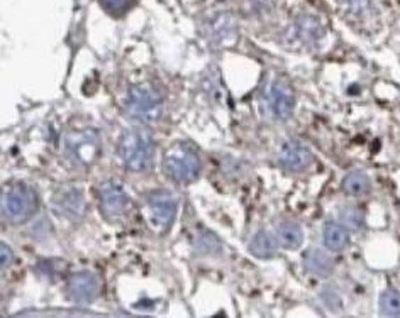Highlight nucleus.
Segmentation results:
<instances>
[{
  "label": "nucleus",
  "mask_w": 400,
  "mask_h": 318,
  "mask_svg": "<svg viewBox=\"0 0 400 318\" xmlns=\"http://www.w3.org/2000/svg\"><path fill=\"white\" fill-rule=\"evenodd\" d=\"M119 156L131 173H146L154 158L153 136L141 127L126 130L119 139Z\"/></svg>",
  "instance_id": "nucleus-1"
},
{
  "label": "nucleus",
  "mask_w": 400,
  "mask_h": 318,
  "mask_svg": "<svg viewBox=\"0 0 400 318\" xmlns=\"http://www.w3.org/2000/svg\"><path fill=\"white\" fill-rule=\"evenodd\" d=\"M161 166L166 176L175 183H192L200 176L202 159L187 141H177L165 151Z\"/></svg>",
  "instance_id": "nucleus-2"
},
{
  "label": "nucleus",
  "mask_w": 400,
  "mask_h": 318,
  "mask_svg": "<svg viewBox=\"0 0 400 318\" xmlns=\"http://www.w3.org/2000/svg\"><path fill=\"white\" fill-rule=\"evenodd\" d=\"M38 195L26 183H10L2 193V217L10 224H26L38 212Z\"/></svg>",
  "instance_id": "nucleus-3"
},
{
  "label": "nucleus",
  "mask_w": 400,
  "mask_h": 318,
  "mask_svg": "<svg viewBox=\"0 0 400 318\" xmlns=\"http://www.w3.org/2000/svg\"><path fill=\"white\" fill-rule=\"evenodd\" d=\"M165 102L158 89L149 83H140L131 86L128 93V110L131 117L138 119L145 124L160 121L163 115Z\"/></svg>",
  "instance_id": "nucleus-4"
},
{
  "label": "nucleus",
  "mask_w": 400,
  "mask_h": 318,
  "mask_svg": "<svg viewBox=\"0 0 400 318\" xmlns=\"http://www.w3.org/2000/svg\"><path fill=\"white\" fill-rule=\"evenodd\" d=\"M66 154L77 165L89 168L97 161L102 153L101 136L94 127H80V129H70L65 136Z\"/></svg>",
  "instance_id": "nucleus-5"
},
{
  "label": "nucleus",
  "mask_w": 400,
  "mask_h": 318,
  "mask_svg": "<svg viewBox=\"0 0 400 318\" xmlns=\"http://www.w3.org/2000/svg\"><path fill=\"white\" fill-rule=\"evenodd\" d=\"M148 209L154 224L161 229H168L175 222L178 202L173 193L166 192V190H158L148 197Z\"/></svg>",
  "instance_id": "nucleus-6"
},
{
  "label": "nucleus",
  "mask_w": 400,
  "mask_h": 318,
  "mask_svg": "<svg viewBox=\"0 0 400 318\" xmlns=\"http://www.w3.org/2000/svg\"><path fill=\"white\" fill-rule=\"evenodd\" d=\"M98 200H101L102 213L107 218H117L124 215L129 205L128 193L116 181H105L98 188Z\"/></svg>",
  "instance_id": "nucleus-7"
},
{
  "label": "nucleus",
  "mask_w": 400,
  "mask_h": 318,
  "mask_svg": "<svg viewBox=\"0 0 400 318\" xmlns=\"http://www.w3.org/2000/svg\"><path fill=\"white\" fill-rule=\"evenodd\" d=\"M268 102H270L273 115L279 121H287L294 112L295 107V93L292 90L290 83L285 82L283 78L273 80L270 93H268Z\"/></svg>",
  "instance_id": "nucleus-8"
},
{
  "label": "nucleus",
  "mask_w": 400,
  "mask_h": 318,
  "mask_svg": "<svg viewBox=\"0 0 400 318\" xmlns=\"http://www.w3.org/2000/svg\"><path fill=\"white\" fill-rule=\"evenodd\" d=\"M66 289H68L70 300L77 301V303H90L97 298L101 283L94 273L77 271L68 278Z\"/></svg>",
  "instance_id": "nucleus-9"
},
{
  "label": "nucleus",
  "mask_w": 400,
  "mask_h": 318,
  "mask_svg": "<svg viewBox=\"0 0 400 318\" xmlns=\"http://www.w3.org/2000/svg\"><path fill=\"white\" fill-rule=\"evenodd\" d=\"M53 205L58 215L70 218V220H77L82 218L85 213V198L78 188L73 186H66L61 188L53 197Z\"/></svg>",
  "instance_id": "nucleus-10"
},
{
  "label": "nucleus",
  "mask_w": 400,
  "mask_h": 318,
  "mask_svg": "<svg viewBox=\"0 0 400 318\" xmlns=\"http://www.w3.org/2000/svg\"><path fill=\"white\" fill-rule=\"evenodd\" d=\"M279 161L288 171H304L312 165V153L300 142L288 141L279 151Z\"/></svg>",
  "instance_id": "nucleus-11"
},
{
  "label": "nucleus",
  "mask_w": 400,
  "mask_h": 318,
  "mask_svg": "<svg viewBox=\"0 0 400 318\" xmlns=\"http://www.w3.org/2000/svg\"><path fill=\"white\" fill-rule=\"evenodd\" d=\"M209 36H211V39L216 45L229 46L231 43L236 41L237 29L228 14H221L219 17H216V21H212Z\"/></svg>",
  "instance_id": "nucleus-12"
},
{
  "label": "nucleus",
  "mask_w": 400,
  "mask_h": 318,
  "mask_svg": "<svg viewBox=\"0 0 400 318\" xmlns=\"http://www.w3.org/2000/svg\"><path fill=\"white\" fill-rule=\"evenodd\" d=\"M304 268H306L309 273L316 274V276L326 278L329 276L332 269H334V262H332L331 256L327 252L312 248L304 254Z\"/></svg>",
  "instance_id": "nucleus-13"
},
{
  "label": "nucleus",
  "mask_w": 400,
  "mask_h": 318,
  "mask_svg": "<svg viewBox=\"0 0 400 318\" xmlns=\"http://www.w3.org/2000/svg\"><path fill=\"white\" fill-rule=\"evenodd\" d=\"M323 238L324 245L332 250V252H339V250H343L350 244V234H348V230L344 229L343 225L336 224V222H327V224L324 225Z\"/></svg>",
  "instance_id": "nucleus-14"
},
{
  "label": "nucleus",
  "mask_w": 400,
  "mask_h": 318,
  "mask_svg": "<svg viewBox=\"0 0 400 318\" xmlns=\"http://www.w3.org/2000/svg\"><path fill=\"white\" fill-rule=\"evenodd\" d=\"M276 238L285 249H299L304 241V230L295 222H282L276 227Z\"/></svg>",
  "instance_id": "nucleus-15"
},
{
  "label": "nucleus",
  "mask_w": 400,
  "mask_h": 318,
  "mask_svg": "<svg viewBox=\"0 0 400 318\" xmlns=\"http://www.w3.org/2000/svg\"><path fill=\"white\" fill-rule=\"evenodd\" d=\"M249 252L255 257L260 259H270L276 254V241L275 237L270 236L265 230H260L258 234H255L249 242Z\"/></svg>",
  "instance_id": "nucleus-16"
},
{
  "label": "nucleus",
  "mask_w": 400,
  "mask_h": 318,
  "mask_svg": "<svg viewBox=\"0 0 400 318\" xmlns=\"http://www.w3.org/2000/svg\"><path fill=\"white\" fill-rule=\"evenodd\" d=\"M343 188L351 197H362L370 190V178L363 171H351L344 176Z\"/></svg>",
  "instance_id": "nucleus-17"
},
{
  "label": "nucleus",
  "mask_w": 400,
  "mask_h": 318,
  "mask_svg": "<svg viewBox=\"0 0 400 318\" xmlns=\"http://www.w3.org/2000/svg\"><path fill=\"white\" fill-rule=\"evenodd\" d=\"M380 312L383 315L399 317L400 315V293L395 289H387L382 296H380Z\"/></svg>",
  "instance_id": "nucleus-18"
},
{
  "label": "nucleus",
  "mask_w": 400,
  "mask_h": 318,
  "mask_svg": "<svg viewBox=\"0 0 400 318\" xmlns=\"http://www.w3.org/2000/svg\"><path fill=\"white\" fill-rule=\"evenodd\" d=\"M299 33L302 36V39L314 41V39H318L320 36L319 22L314 17H302L299 21Z\"/></svg>",
  "instance_id": "nucleus-19"
},
{
  "label": "nucleus",
  "mask_w": 400,
  "mask_h": 318,
  "mask_svg": "<svg viewBox=\"0 0 400 318\" xmlns=\"http://www.w3.org/2000/svg\"><path fill=\"white\" fill-rule=\"evenodd\" d=\"M98 2H101L102 9L109 12L110 15H122L129 9L133 0H98Z\"/></svg>",
  "instance_id": "nucleus-20"
},
{
  "label": "nucleus",
  "mask_w": 400,
  "mask_h": 318,
  "mask_svg": "<svg viewBox=\"0 0 400 318\" xmlns=\"http://www.w3.org/2000/svg\"><path fill=\"white\" fill-rule=\"evenodd\" d=\"M199 248H200L202 252H205V254H217V252H221L219 241H217V237L212 236V234H205V236H202Z\"/></svg>",
  "instance_id": "nucleus-21"
},
{
  "label": "nucleus",
  "mask_w": 400,
  "mask_h": 318,
  "mask_svg": "<svg viewBox=\"0 0 400 318\" xmlns=\"http://www.w3.org/2000/svg\"><path fill=\"white\" fill-rule=\"evenodd\" d=\"M12 261H14V252H12V249L6 244V242H2V245H0V262H2V271H6V269L9 268V266L12 264Z\"/></svg>",
  "instance_id": "nucleus-22"
},
{
  "label": "nucleus",
  "mask_w": 400,
  "mask_h": 318,
  "mask_svg": "<svg viewBox=\"0 0 400 318\" xmlns=\"http://www.w3.org/2000/svg\"><path fill=\"white\" fill-rule=\"evenodd\" d=\"M39 266H41V268H45L43 274H46V276H54V274L58 273V268H59L58 261H43Z\"/></svg>",
  "instance_id": "nucleus-23"
}]
</instances>
